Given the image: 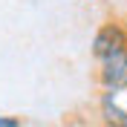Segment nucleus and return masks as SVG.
Wrapping results in <instances>:
<instances>
[{
  "label": "nucleus",
  "mask_w": 127,
  "mask_h": 127,
  "mask_svg": "<svg viewBox=\"0 0 127 127\" xmlns=\"http://www.w3.org/2000/svg\"><path fill=\"white\" fill-rule=\"evenodd\" d=\"M26 119L23 116H0V127H23Z\"/></svg>",
  "instance_id": "20e7f679"
},
{
  "label": "nucleus",
  "mask_w": 127,
  "mask_h": 127,
  "mask_svg": "<svg viewBox=\"0 0 127 127\" xmlns=\"http://www.w3.org/2000/svg\"><path fill=\"white\" fill-rule=\"evenodd\" d=\"M124 49H127V20L110 17V20H104V23L95 29V35H93V46H90V52H93L95 64L104 61V58L119 55V52H124Z\"/></svg>",
  "instance_id": "f257e3e1"
},
{
  "label": "nucleus",
  "mask_w": 127,
  "mask_h": 127,
  "mask_svg": "<svg viewBox=\"0 0 127 127\" xmlns=\"http://www.w3.org/2000/svg\"><path fill=\"white\" fill-rule=\"evenodd\" d=\"M93 81L101 93H124L127 90V49L95 64Z\"/></svg>",
  "instance_id": "f03ea898"
},
{
  "label": "nucleus",
  "mask_w": 127,
  "mask_h": 127,
  "mask_svg": "<svg viewBox=\"0 0 127 127\" xmlns=\"http://www.w3.org/2000/svg\"><path fill=\"white\" fill-rule=\"evenodd\" d=\"M98 116L101 127H127V104L121 101V93L98 95Z\"/></svg>",
  "instance_id": "7ed1b4c3"
}]
</instances>
